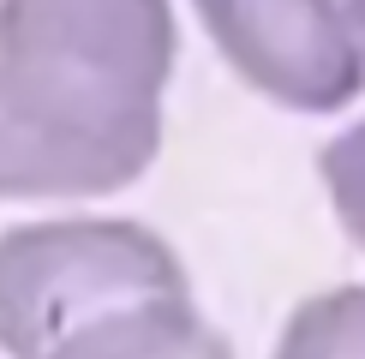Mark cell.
I'll list each match as a JSON object with an SVG mask.
<instances>
[{
	"instance_id": "cell-1",
	"label": "cell",
	"mask_w": 365,
	"mask_h": 359,
	"mask_svg": "<svg viewBox=\"0 0 365 359\" xmlns=\"http://www.w3.org/2000/svg\"><path fill=\"white\" fill-rule=\"evenodd\" d=\"M168 0H0V198H108L162 150Z\"/></svg>"
},
{
	"instance_id": "cell-2",
	"label": "cell",
	"mask_w": 365,
	"mask_h": 359,
	"mask_svg": "<svg viewBox=\"0 0 365 359\" xmlns=\"http://www.w3.org/2000/svg\"><path fill=\"white\" fill-rule=\"evenodd\" d=\"M174 246L126 216H48L0 228V353L48 359L72 329L138 299H180Z\"/></svg>"
},
{
	"instance_id": "cell-3",
	"label": "cell",
	"mask_w": 365,
	"mask_h": 359,
	"mask_svg": "<svg viewBox=\"0 0 365 359\" xmlns=\"http://www.w3.org/2000/svg\"><path fill=\"white\" fill-rule=\"evenodd\" d=\"M222 60L257 96L336 114L365 90V42L341 0H192Z\"/></svg>"
},
{
	"instance_id": "cell-4",
	"label": "cell",
	"mask_w": 365,
	"mask_h": 359,
	"mask_svg": "<svg viewBox=\"0 0 365 359\" xmlns=\"http://www.w3.org/2000/svg\"><path fill=\"white\" fill-rule=\"evenodd\" d=\"M48 359H234V348L197 318L192 293L138 299L72 329Z\"/></svg>"
},
{
	"instance_id": "cell-5",
	"label": "cell",
	"mask_w": 365,
	"mask_h": 359,
	"mask_svg": "<svg viewBox=\"0 0 365 359\" xmlns=\"http://www.w3.org/2000/svg\"><path fill=\"white\" fill-rule=\"evenodd\" d=\"M276 359H365V288L306 299L287 318Z\"/></svg>"
},
{
	"instance_id": "cell-6",
	"label": "cell",
	"mask_w": 365,
	"mask_h": 359,
	"mask_svg": "<svg viewBox=\"0 0 365 359\" xmlns=\"http://www.w3.org/2000/svg\"><path fill=\"white\" fill-rule=\"evenodd\" d=\"M317 168H324V186H329V204H336L341 228L365 246V120L324 144Z\"/></svg>"
},
{
	"instance_id": "cell-7",
	"label": "cell",
	"mask_w": 365,
	"mask_h": 359,
	"mask_svg": "<svg viewBox=\"0 0 365 359\" xmlns=\"http://www.w3.org/2000/svg\"><path fill=\"white\" fill-rule=\"evenodd\" d=\"M347 6V19H354V30H359V42H365V0H341Z\"/></svg>"
}]
</instances>
